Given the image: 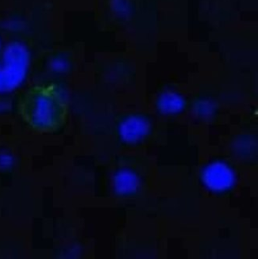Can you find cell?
Here are the masks:
<instances>
[{
    "label": "cell",
    "mask_w": 258,
    "mask_h": 259,
    "mask_svg": "<svg viewBox=\"0 0 258 259\" xmlns=\"http://www.w3.org/2000/svg\"><path fill=\"white\" fill-rule=\"evenodd\" d=\"M22 120L41 134H52L64 126L68 107L60 90L53 84L32 87L19 102Z\"/></svg>",
    "instance_id": "obj_1"
}]
</instances>
